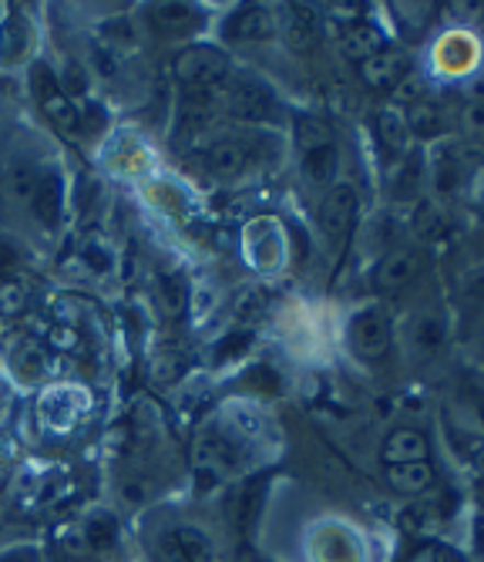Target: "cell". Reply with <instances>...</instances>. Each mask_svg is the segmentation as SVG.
Returning a JSON list of instances; mask_svg holds the SVG:
<instances>
[{
  "label": "cell",
  "instance_id": "6da1fadb",
  "mask_svg": "<svg viewBox=\"0 0 484 562\" xmlns=\"http://www.w3.org/2000/svg\"><path fill=\"white\" fill-rule=\"evenodd\" d=\"M199 94L220 101L226 112H233L239 119H249V122H262L269 112H273V91H269L256 78H226L223 85L199 91Z\"/></svg>",
  "mask_w": 484,
  "mask_h": 562
},
{
  "label": "cell",
  "instance_id": "7a4b0ae2",
  "mask_svg": "<svg viewBox=\"0 0 484 562\" xmlns=\"http://www.w3.org/2000/svg\"><path fill=\"white\" fill-rule=\"evenodd\" d=\"M176 78L189 88V91H209L215 85H223L229 78V58L223 55L220 47H209V44H195L185 47L176 55L172 61Z\"/></svg>",
  "mask_w": 484,
  "mask_h": 562
},
{
  "label": "cell",
  "instance_id": "3957f363",
  "mask_svg": "<svg viewBox=\"0 0 484 562\" xmlns=\"http://www.w3.org/2000/svg\"><path fill=\"white\" fill-rule=\"evenodd\" d=\"M31 91L37 98V105L44 109L47 122L58 125L61 132H75L81 125V115H78V105L61 91L58 78L50 75L47 65H34L31 68Z\"/></svg>",
  "mask_w": 484,
  "mask_h": 562
},
{
  "label": "cell",
  "instance_id": "277c9868",
  "mask_svg": "<svg viewBox=\"0 0 484 562\" xmlns=\"http://www.w3.org/2000/svg\"><path fill=\"white\" fill-rule=\"evenodd\" d=\"M350 347L360 361L376 364L391 353V321L381 311H360L350 324Z\"/></svg>",
  "mask_w": 484,
  "mask_h": 562
},
{
  "label": "cell",
  "instance_id": "5b68a950",
  "mask_svg": "<svg viewBox=\"0 0 484 562\" xmlns=\"http://www.w3.org/2000/svg\"><path fill=\"white\" fill-rule=\"evenodd\" d=\"M424 267H427L424 252H417V249H394V252H387V257L381 260V267H376L373 283L381 286V290H387V293H397V290L410 286L424 273Z\"/></svg>",
  "mask_w": 484,
  "mask_h": 562
},
{
  "label": "cell",
  "instance_id": "8992f818",
  "mask_svg": "<svg viewBox=\"0 0 484 562\" xmlns=\"http://www.w3.org/2000/svg\"><path fill=\"white\" fill-rule=\"evenodd\" d=\"M407 75H410V58L394 47H384L381 55H373L370 61L360 65V78L373 91H394Z\"/></svg>",
  "mask_w": 484,
  "mask_h": 562
},
{
  "label": "cell",
  "instance_id": "52a82bcc",
  "mask_svg": "<svg viewBox=\"0 0 484 562\" xmlns=\"http://www.w3.org/2000/svg\"><path fill=\"white\" fill-rule=\"evenodd\" d=\"M161 562H212V542L195 526H176L161 539Z\"/></svg>",
  "mask_w": 484,
  "mask_h": 562
},
{
  "label": "cell",
  "instance_id": "ba28073f",
  "mask_svg": "<svg viewBox=\"0 0 484 562\" xmlns=\"http://www.w3.org/2000/svg\"><path fill=\"white\" fill-rule=\"evenodd\" d=\"M357 192L350 186H334L327 192V199H323L319 206V226L327 229L334 239H344L350 229H353V220H357Z\"/></svg>",
  "mask_w": 484,
  "mask_h": 562
},
{
  "label": "cell",
  "instance_id": "9c48e42d",
  "mask_svg": "<svg viewBox=\"0 0 484 562\" xmlns=\"http://www.w3.org/2000/svg\"><path fill=\"white\" fill-rule=\"evenodd\" d=\"M223 34L229 41H266L277 34V18H273V11H266L259 4H246L226 18Z\"/></svg>",
  "mask_w": 484,
  "mask_h": 562
},
{
  "label": "cell",
  "instance_id": "30bf717a",
  "mask_svg": "<svg viewBox=\"0 0 484 562\" xmlns=\"http://www.w3.org/2000/svg\"><path fill=\"white\" fill-rule=\"evenodd\" d=\"M31 210L44 226H58L61 210H65V182L58 172H44L34 179L31 189Z\"/></svg>",
  "mask_w": 484,
  "mask_h": 562
},
{
  "label": "cell",
  "instance_id": "8fae6325",
  "mask_svg": "<svg viewBox=\"0 0 484 562\" xmlns=\"http://www.w3.org/2000/svg\"><path fill=\"white\" fill-rule=\"evenodd\" d=\"M145 18H148L151 31L161 37H185V34L199 31V24H202L199 11H192L189 4H151L145 11Z\"/></svg>",
  "mask_w": 484,
  "mask_h": 562
},
{
  "label": "cell",
  "instance_id": "7c38bea8",
  "mask_svg": "<svg viewBox=\"0 0 484 562\" xmlns=\"http://www.w3.org/2000/svg\"><path fill=\"white\" fill-rule=\"evenodd\" d=\"M427 454H430V441L424 431L417 428H397L387 435L384 441V465H410V462H427Z\"/></svg>",
  "mask_w": 484,
  "mask_h": 562
},
{
  "label": "cell",
  "instance_id": "4fadbf2b",
  "mask_svg": "<svg viewBox=\"0 0 484 562\" xmlns=\"http://www.w3.org/2000/svg\"><path fill=\"white\" fill-rule=\"evenodd\" d=\"M384 47H387V41H384V31L376 27V24L360 21V24H353V27L344 31V55L350 61H357V65L370 61L373 55H381Z\"/></svg>",
  "mask_w": 484,
  "mask_h": 562
},
{
  "label": "cell",
  "instance_id": "5bb4252c",
  "mask_svg": "<svg viewBox=\"0 0 484 562\" xmlns=\"http://www.w3.org/2000/svg\"><path fill=\"white\" fill-rule=\"evenodd\" d=\"M205 166L215 179H236L243 176V169L249 166V151L243 142H215L205 156Z\"/></svg>",
  "mask_w": 484,
  "mask_h": 562
},
{
  "label": "cell",
  "instance_id": "9a60e30c",
  "mask_svg": "<svg viewBox=\"0 0 484 562\" xmlns=\"http://www.w3.org/2000/svg\"><path fill=\"white\" fill-rule=\"evenodd\" d=\"M8 357H11L14 371H21L24 381H37V378L47 374V350H44L41 340H34V337H24V334H21L18 340H11Z\"/></svg>",
  "mask_w": 484,
  "mask_h": 562
},
{
  "label": "cell",
  "instance_id": "2e32d148",
  "mask_svg": "<svg viewBox=\"0 0 484 562\" xmlns=\"http://www.w3.org/2000/svg\"><path fill=\"white\" fill-rule=\"evenodd\" d=\"M435 465L430 462H410V465H387V485L397 495H424L435 485Z\"/></svg>",
  "mask_w": 484,
  "mask_h": 562
},
{
  "label": "cell",
  "instance_id": "e0dca14e",
  "mask_svg": "<svg viewBox=\"0 0 484 562\" xmlns=\"http://www.w3.org/2000/svg\"><path fill=\"white\" fill-rule=\"evenodd\" d=\"M376 138H381V145L391 151V156H407V148H410V132H407V119L401 109L387 105L376 112Z\"/></svg>",
  "mask_w": 484,
  "mask_h": 562
},
{
  "label": "cell",
  "instance_id": "ac0fdd59",
  "mask_svg": "<svg viewBox=\"0 0 484 562\" xmlns=\"http://www.w3.org/2000/svg\"><path fill=\"white\" fill-rule=\"evenodd\" d=\"M283 37L293 50H309L316 44V18L306 4L283 8Z\"/></svg>",
  "mask_w": 484,
  "mask_h": 562
},
{
  "label": "cell",
  "instance_id": "d6986e66",
  "mask_svg": "<svg viewBox=\"0 0 484 562\" xmlns=\"http://www.w3.org/2000/svg\"><path fill=\"white\" fill-rule=\"evenodd\" d=\"M404 119H407V132L417 138H435L444 132V109L438 101H430L427 94L420 101H414V105H407Z\"/></svg>",
  "mask_w": 484,
  "mask_h": 562
},
{
  "label": "cell",
  "instance_id": "ffe728a7",
  "mask_svg": "<svg viewBox=\"0 0 484 562\" xmlns=\"http://www.w3.org/2000/svg\"><path fill=\"white\" fill-rule=\"evenodd\" d=\"M41 415H44V422H47L50 428L65 431V428H71L75 418L81 415V401H78V394H71V391H50V394L44 397Z\"/></svg>",
  "mask_w": 484,
  "mask_h": 562
},
{
  "label": "cell",
  "instance_id": "44dd1931",
  "mask_svg": "<svg viewBox=\"0 0 484 562\" xmlns=\"http://www.w3.org/2000/svg\"><path fill=\"white\" fill-rule=\"evenodd\" d=\"M81 532H85V542H88L91 552H108V549H115V542H119V522L108 513L88 516Z\"/></svg>",
  "mask_w": 484,
  "mask_h": 562
},
{
  "label": "cell",
  "instance_id": "7402d4cb",
  "mask_svg": "<svg viewBox=\"0 0 484 562\" xmlns=\"http://www.w3.org/2000/svg\"><path fill=\"white\" fill-rule=\"evenodd\" d=\"M337 145H327V148H316L309 151V156L303 159V172L313 186H330L337 179Z\"/></svg>",
  "mask_w": 484,
  "mask_h": 562
},
{
  "label": "cell",
  "instance_id": "603a6c76",
  "mask_svg": "<svg viewBox=\"0 0 484 562\" xmlns=\"http://www.w3.org/2000/svg\"><path fill=\"white\" fill-rule=\"evenodd\" d=\"M401 526L410 536H438L441 526H444V516L438 513L435 505H410L407 513L401 516Z\"/></svg>",
  "mask_w": 484,
  "mask_h": 562
},
{
  "label": "cell",
  "instance_id": "cb8c5ba5",
  "mask_svg": "<svg viewBox=\"0 0 484 562\" xmlns=\"http://www.w3.org/2000/svg\"><path fill=\"white\" fill-rule=\"evenodd\" d=\"M31 37H27V24L21 18H8L4 27H0V58H4L8 65L11 61H21L24 50H27Z\"/></svg>",
  "mask_w": 484,
  "mask_h": 562
},
{
  "label": "cell",
  "instance_id": "d4e9b609",
  "mask_svg": "<svg viewBox=\"0 0 484 562\" xmlns=\"http://www.w3.org/2000/svg\"><path fill=\"white\" fill-rule=\"evenodd\" d=\"M414 229L424 239H441L448 233V213L438 206V202H420L414 213Z\"/></svg>",
  "mask_w": 484,
  "mask_h": 562
},
{
  "label": "cell",
  "instance_id": "484cf974",
  "mask_svg": "<svg viewBox=\"0 0 484 562\" xmlns=\"http://www.w3.org/2000/svg\"><path fill=\"white\" fill-rule=\"evenodd\" d=\"M296 145L303 148V156H309V151H316V148L334 145V132L323 119H300L296 122Z\"/></svg>",
  "mask_w": 484,
  "mask_h": 562
},
{
  "label": "cell",
  "instance_id": "4316f807",
  "mask_svg": "<svg viewBox=\"0 0 484 562\" xmlns=\"http://www.w3.org/2000/svg\"><path fill=\"white\" fill-rule=\"evenodd\" d=\"M27 311V290L18 280L0 283V317H21Z\"/></svg>",
  "mask_w": 484,
  "mask_h": 562
},
{
  "label": "cell",
  "instance_id": "83f0119b",
  "mask_svg": "<svg viewBox=\"0 0 484 562\" xmlns=\"http://www.w3.org/2000/svg\"><path fill=\"white\" fill-rule=\"evenodd\" d=\"M262 482H252L246 492H243V498H239V529H243V536H249L252 532V526H256V519H259V502H262Z\"/></svg>",
  "mask_w": 484,
  "mask_h": 562
},
{
  "label": "cell",
  "instance_id": "f1b7e54d",
  "mask_svg": "<svg viewBox=\"0 0 484 562\" xmlns=\"http://www.w3.org/2000/svg\"><path fill=\"white\" fill-rule=\"evenodd\" d=\"M414 340H417L420 350H438L444 344V321L441 317H420L417 330H414Z\"/></svg>",
  "mask_w": 484,
  "mask_h": 562
},
{
  "label": "cell",
  "instance_id": "f546056e",
  "mask_svg": "<svg viewBox=\"0 0 484 562\" xmlns=\"http://www.w3.org/2000/svg\"><path fill=\"white\" fill-rule=\"evenodd\" d=\"M81 260L88 263L91 273H108V270H112V249H108L101 239H88L81 246Z\"/></svg>",
  "mask_w": 484,
  "mask_h": 562
},
{
  "label": "cell",
  "instance_id": "4dcf8cb0",
  "mask_svg": "<svg viewBox=\"0 0 484 562\" xmlns=\"http://www.w3.org/2000/svg\"><path fill=\"white\" fill-rule=\"evenodd\" d=\"M58 546H61L71 559H81V555H88V552H91V549H88V542H85L81 526H61V529H58Z\"/></svg>",
  "mask_w": 484,
  "mask_h": 562
},
{
  "label": "cell",
  "instance_id": "1f68e13d",
  "mask_svg": "<svg viewBox=\"0 0 484 562\" xmlns=\"http://www.w3.org/2000/svg\"><path fill=\"white\" fill-rule=\"evenodd\" d=\"M410 562H464V559H461V552H454L441 542H427L410 555Z\"/></svg>",
  "mask_w": 484,
  "mask_h": 562
},
{
  "label": "cell",
  "instance_id": "d6a6232c",
  "mask_svg": "<svg viewBox=\"0 0 484 562\" xmlns=\"http://www.w3.org/2000/svg\"><path fill=\"white\" fill-rule=\"evenodd\" d=\"M435 179H438V189L441 192H454L461 186V169L454 159H441L438 169H435Z\"/></svg>",
  "mask_w": 484,
  "mask_h": 562
},
{
  "label": "cell",
  "instance_id": "836d02e7",
  "mask_svg": "<svg viewBox=\"0 0 484 562\" xmlns=\"http://www.w3.org/2000/svg\"><path fill=\"white\" fill-rule=\"evenodd\" d=\"M161 300H166V311H169V314H179L182 306H185V290H182V283L172 280V277L161 280Z\"/></svg>",
  "mask_w": 484,
  "mask_h": 562
},
{
  "label": "cell",
  "instance_id": "e575fe53",
  "mask_svg": "<svg viewBox=\"0 0 484 562\" xmlns=\"http://www.w3.org/2000/svg\"><path fill=\"white\" fill-rule=\"evenodd\" d=\"M464 128L484 142V98H474L471 105L464 109Z\"/></svg>",
  "mask_w": 484,
  "mask_h": 562
},
{
  "label": "cell",
  "instance_id": "d590c367",
  "mask_svg": "<svg viewBox=\"0 0 484 562\" xmlns=\"http://www.w3.org/2000/svg\"><path fill=\"white\" fill-rule=\"evenodd\" d=\"M394 94H397L401 101H407V105H414V101H420V98H424V85H420V78L410 71V75L394 88Z\"/></svg>",
  "mask_w": 484,
  "mask_h": 562
},
{
  "label": "cell",
  "instance_id": "8d00e7d4",
  "mask_svg": "<svg viewBox=\"0 0 484 562\" xmlns=\"http://www.w3.org/2000/svg\"><path fill=\"white\" fill-rule=\"evenodd\" d=\"M360 14H363V4H330V18L340 21L344 27L360 24Z\"/></svg>",
  "mask_w": 484,
  "mask_h": 562
},
{
  "label": "cell",
  "instance_id": "74e56055",
  "mask_svg": "<svg viewBox=\"0 0 484 562\" xmlns=\"http://www.w3.org/2000/svg\"><path fill=\"white\" fill-rule=\"evenodd\" d=\"M50 344L58 347V350H78L81 347V337H78V330H71V327H58L50 334Z\"/></svg>",
  "mask_w": 484,
  "mask_h": 562
},
{
  "label": "cell",
  "instance_id": "f35d334b",
  "mask_svg": "<svg viewBox=\"0 0 484 562\" xmlns=\"http://www.w3.org/2000/svg\"><path fill=\"white\" fill-rule=\"evenodd\" d=\"M249 347V334H236V337H226L223 347H220V361H229V357L243 353Z\"/></svg>",
  "mask_w": 484,
  "mask_h": 562
},
{
  "label": "cell",
  "instance_id": "ab89813d",
  "mask_svg": "<svg viewBox=\"0 0 484 562\" xmlns=\"http://www.w3.org/2000/svg\"><path fill=\"white\" fill-rule=\"evenodd\" d=\"M477 546L484 549V513L477 516Z\"/></svg>",
  "mask_w": 484,
  "mask_h": 562
},
{
  "label": "cell",
  "instance_id": "60d3db41",
  "mask_svg": "<svg viewBox=\"0 0 484 562\" xmlns=\"http://www.w3.org/2000/svg\"><path fill=\"white\" fill-rule=\"evenodd\" d=\"M477 213H481V220H484V195H481V202H477Z\"/></svg>",
  "mask_w": 484,
  "mask_h": 562
},
{
  "label": "cell",
  "instance_id": "b9f144b4",
  "mask_svg": "<svg viewBox=\"0 0 484 562\" xmlns=\"http://www.w3.org/2000/svg\"><path fill=\"white\" fill-rule=\"evenodd\" d=\"M4 479H8V472H4V465H0V485H4Z\"/></svg>",
  "mask_w": 484,
  "mask_h": 562
},
{
  "label": "cell",
  "instance_id": "7bdbcfd3",
  "mask_svg": "<svg viewBox=\"0 0 484 562\" xmlns=\"http://www.w3.org/2000/svg\"><path fill=\"white\" fill-rule=\"evenodd\" d=\"M481 422H484V404H481Z\"/></svg>",
  "mask_w": 484,
  "mask_h": 562
}]
</instances>
